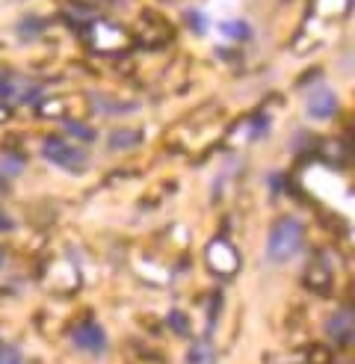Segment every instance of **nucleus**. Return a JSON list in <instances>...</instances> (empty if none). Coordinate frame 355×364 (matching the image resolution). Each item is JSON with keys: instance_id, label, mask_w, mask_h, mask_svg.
<instances>
[{"instance_id": "nucleus-1", "label": "nucleus", "mask_w": 355, "mask_h": 364, "mask_svg": "<svg viewBox=\"0 0 355 364\" xmlns=\"http://www.w3.org/2000/svg\"><path fill=\"white\" fill-rule=\"evenodd\" d=\"M302 240H305V225L296 216H284V220L273 225L270 237H266V261L288 264L302 252Z\"/></svg>"}, {"instance_id": "nucleus-2", "label": "nucleus", "mask_w": 355, "mask_h": 364, "mask_svg": "<svg viewBox=\"0 0 355 364\" xmlns=\"http://www.w3.org/2000/svg\"><path fill=\"white\" fill-rule=\"evenodd\" d=\"M42 154L53 163V166H60V169H65V172H75V175L86 172V166H89V154H86L83 149H77V145H68V142H62V139H57V136H50V139L45 142Z\"/></svg>"}, {"instance_id": "nucleus-3", "label": "nucleus", "mask_w": 355, "mask_h": 364, "mask_svg": "<svg viewBox=\"0 0 355 364\" xmlns=\"http://www.w3.org/2000/svg\"><path fill=\"white\" fill-rule=\"evenodd\" d=\"M71 341H75V347L89 353V355H104L106 353V332L101 329L98 323H83L75 329V335H71Z\"/></svg>"}, {"instance_id": "nucleus-4", "label": "nucleus", "mask_w": 355, "mask_h": 364, "mask_svg": "<svg viewBox=\"0 0 355 364\" xmlns=\"http://www.w3.org/2000/svg\"><path fill=\"white\" fill-rule=\"evenodd\" d=\"M305 110L311 119H332L337 113V95L332 92V89H314V92L308 95V104Z\"/></svg>"}, {"instance_id": "nucleus-5", "label": "nucleus", "mask_w": 355, "mask_h": 364, "mask_svg": "<svg viewBox=\"0 0 355 364\" xmlns=\"http://www.w3.org/2000/svg\"><path fill=\"white\" fill-rule=\"evenodd\" d=\"M326 335L332 338V343L337 347H349L352 343V311L349 308H341V311H334L329 326H326Z\"/></svg>"}, {"instance_id": "nucleus-6", "label": "nucleus", "mask_w": 355, "mask_h": 364, "mask_svg": "<svg viewBox=\"0 0 355 364\" xmlns=\"http://www.w3.org/2000/svg\"><path fill=\"white\" fill-rule=\"evenodd\" d=\"M219 30H222V36H228V39H248V36H252V27L246 21H225Z\"/></svg>"}, {"instance_id": "nucleus-7", "label": "nucleus", "mask_w": 355, "mask_h": 364, "mask_svg": "<svg viewBox=\"0 0 355 364\" xmlns=\"http://www.w3.org/2000/svg\"><path fill=\"white\" fill-rule=\"evenodd\" d=\"M139 142V134L136 131H116L113 136H110V145L116 151H121V149H131V145H136Z\"/></svg>"}, {"instance_id": "nucleus-8", "label": "nucleus", "mask_w": 355, "mask_h": 364, "mask_svg": "<svg viewBox=\"0 0 355 364\" xmlns=\"http://www.w3.org/2000/svg\"><path fill=\"white\" fill-rule=\"evenodd\" d=\"M65 131H68V134H75V136H80V139H86V142H92V139H95V131H92V127H83V124H77V122H65Z\"/></svg>"}, {"instance_id": "nucleus-9", "label": "nucleus", "mask_w": 355, "mask_h": 364, "mask_svg": "<svg viewBox=\"0 0 355 364\" xmlns=\"http://www.w3.org/2000/svg\"><path fill=\"white\" fill-rule=\"evenodd\" d=\"M0 364H24V358L12 347H0Z\"/></svg>"}, {"instance_id": "nucleus-10", "label": "nucleus", "mask_w": 355, "mask_h": 364, "mask_svg": "<svg viewBox=\"0 0 355 364\" xmlns=\"http://www.w3.org/2000/svg\"><path fill=\"white\" fill-rule=\"evenodd\" d=\"M281 184H284V178H281V175H273V178H270V187L281 190Z\"/></svg>"}, {"instance_id": "nucleus-11", "label": "nucleus", "mask_w": 355, "mask_h": 364, "mask_svg": "<svg viewBox=\"0 0 355 364\" xmlns=\"http://www.w3.org/2000/svg\"><path fill=\"white\" fill-rule=\"evenodd\" d=\"M0 228H12V223L9 220H0Z\"/></svg>"}, {"instance_id": "nucleus-12", "label": "nucleus", "mask_w": 355, "mask_h": 364, "mask_svg": "<svg viewBox=\"0 0 355 364\" xmlns=\"http://www.w3.org/2000/svg\"><path fill=\"white\" fill-rule=\"evenodd\" d=\"M0 267H4V252H0Z\"/></svg>"}]
</instances>
